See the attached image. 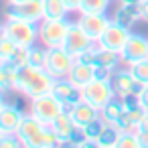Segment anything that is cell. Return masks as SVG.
<instances>
[{"label":"cell","instance_id":"1","mask_svg":"<svg viewBox=\"0 0 148 148\" xmlns=\"http://www.w3.org/2000/svg\"><path fill=\"white\" fill-rule=\"evenodd\" d=\"M53 81H55V77L47 69L25 65L18 69V75L14 79V91L33 99V97H39L43 93H49L53 87Z\"/></svg>","mask_w":148,"mask_h":148},{"label":"cell","instance_id":"2","mask_svg":"<svg viewBox=\"0 0 148 148\" xmlns=\"http://www.w3.org/2000/svg\"><path fill=\"white\" fill-rule=\"evenodd\" d=\"M71 27V21L65 18H43L39 23V43L53 49V47H63L67 31Z\"/></svg>","mask_w":148,"mask_h":148},{"label":"cell","instance_id":"3","mask_svg":"<svg viewBox=\"0 0 148 148\" xmlns=\"http://www.w3.org/2000/svg\"><path fill=\"white\" fill-rule=\"evenodd\" d=\"M65 110H67L65 103L51 91L31 99V114H35L43 124H53Z\"/></svg>","mask_w":148,"mask_h":148},{"label":"cell","instance_id":"4","mask_svg":"<svg viewBox=\"0 0 148 148\" xmlns=\"http://www.w3.org/2000/svg\"><path fill=\"white\" fill-rule=\"evenodd\" d=\"M4 33L8 39H12L16 45H23V47H31V45L39 43V25L29 23V21L6 18Z\"/></svg>","mask_w":148,"mask_h":148},{"label":"cell","instance_id":"5","mask_svg":"<svg viewBox=\"0 0 148 148\" xmlns=\"http://www.w3.org/2000/svg\"><path fill=\"white\" fill-rule=\"evenodd\" d=\"M81 91H83V99H85L87 103L95 106L97 110H101L106 103H110V101L116 97L112 79H93V81H89L87 85H83Z\"/></svg>","mask_w":148,"mask_h":148},{"label":"cell","instance_id":"6","mask_svg":"<svg viewBox=\"0 0 148 148\" xmlns=\"http://www.w3.org/2000/svg\"><path fill=\"white\" fill-rule=\"evenodd\" d=\"M112 85H114L116 97H122V99H124V97H138V95L144 91V87H146V83L138 81V79L132 75V71H130L128 65H126V69H118V71L114 73Z\"/></svg>","mask_w":148,"mask_h":148},{"label":"cell","instance_id":"7","mask_svg":"<svg viewBox=\"0 0 148 148\" xmlns=\"http://www.w3.org/2000/svg\"><path fill=\"white\" fill-rule=\"evenodd\" d=\"M6 18H21V21H29V23L39 25L45 18L43 0H25V2L8 4Z\"/></svg>","mask_w":148,"mask_h":148},{"label":"cell","instance_id":"8","mask_svg":"<svg viewBox=\"0 0 148 148\" xmlns=\"http://www.w3.org/2000/svg\"><path fill=\"white\" fill-rule=\"evenodd\" d=\"M75 63V57L65 49V47H53L49 49V57H47V65L45 69L57 79V77H67L71 67Z\"/></svg>","mask_w":148,"mask_h":148},{"label":"cell","instance_id":"9","mask_svg":"<svg viewBox=\"0 0 148 148\" xmlns=\"http://www.w3.org/2000/svg\"><path fill=\"white\" fill-rule=\"evenodd\" d=\"M120 59L124 65H132L136 61L148 59V37L140 33H132L130 39L126 41L124 49L120 51Z\"/></svg>","mask_w":148,"mask_h":148},{"label":"cell","instance_id":"10","mask_svg":"<svg viewBox=\"0 0 148 148\" xmlns=\"http://www.w3.org/2000/svg\"><path fill=\"white\" fill-rule=\"evenodd\" d=\"M77 23L93 41H99L106 29L112 25V16L108 12H81Z\"/></svg>","mask_w":148,"mask_h":148},{"label":"cell","instance_id":"11","mask_svg":"<svg viewBox=\"0 0 148 148\" xmlns=\"http://www.w3.org/2000/svg\"><path fill=\"white\" fill-rule=\"evenodd\" d=\"M95 41L81 29V25L75 21V23H71V27H69V31H67V37H65V43H63V47L77 59L79 55H83L91 45H93Z\"/></svg>","mask_w":148,"mask_h":148},{"label":"cell","instance_id":"12","mask_svg":"<svg viewBox=\"0 0 148 148\" xmlns=\"http://www.w3.org/2000/svg\"><path fill=\"white\" fill-rule=\"evenodd\" d=\"M51 93H55V95L65 103L67 110L83 99V91H81V87H79L77 83H73L69 77H57V79L53 81Z\"/></svg>","mask_w":148,"mask_h":148},{"label":"cell","instance_id":"13","mask_svg":"<svg viewBox=\"0 0 148 148\" xmlns=\"http://www.w3.org/2000/svg\"><path fill=\"white\" fill-rule=\"evenodd\" d=\"M130 35H132V29H126V27H122V25H118V23L112 21V25L106 29V33L101 35V39L97 43L103 49H110L114 53H120L124 49L126 41L130 39Z\"/></svg>","mask_w":148,"mask_h":148},{"label":"cell","instance_id":"14","mask_svg":"<svg viewBox=\"0 0 148 148\" xmlns=\"http://www.w3.org/2000/svg\"><path fill=\"white\" fill-rule=\"evenodd\" d=\"M25 118V112L14 103H4L0 110V132L2 134H16L21 122Z\"/></svg>","mask_w":148,"mask_h":148},{"label":"cell","instance_id":"15","mask_svg":"<svg viewBox=\"0 0 148 148\" xmlns=\"http://www.w3.org/2000/svg\"><path fill=\"white\" fill-rule=\"evenodd\" d=\"M45 126H47V124H43L35 114H25V118H23V122H21L18 130H16V136L21 138L23 146L27 148V146L31 144V140H33V138H37V136H39V132H41Z\"/></svg>","mask_w":148,"mask_h":148},{"label":"cell","instance_id":"16","mask_svg":"<svg viewBox=\"0 0 148 148\" xmlns=\"http://www.w3.org/2000/svg\"><path fill=\"white\" fill-rule=\"evenodd\" d=\"M69 114H71V118H73V122L77 124V126H87L89 122H93V120H97L99 118V110L95 108V106H91V103H87L85 99H81L79 103H75V106H71L69 108Z\"/></svg>","mask_w":148,"mask_h":148},{"label":"cell","instance_id":"17","mask_svg":"<svg viewBox=\"0 0 148 148\" xmlns=\"http://www.w3.org/2000/svg\"><path fill=\"white\" fill-rule=\"evenodd\" d=\"M112 21L126 27V29H134L136 23H140V12H138V6L134 4H124L120 2L116 6V10L112 12Z\"/></svg>","mask_w":148,"mask_h":148},{"label":"cell","instance_id":"18","mask_svg":"<svg viewBox=\"0 0 148 148\" xmlns=\"http://www.w3.org/2000/svg\"><path fill=\"white\" fill-rule=\"evenodd\" d=\"M51 126H53V130H55V134H57V138H59V144H61V146H69V138H71L75 126H77V124L73 122L69 110H65Z\"/></svg>","mask_w":148,"mask_h":148},{"label":"cell","instance_id":"19","mask_svg":"<svg viewBox=\"0 0 148 148\" xmlns=\"http://www.w3.org/2000/svg\"><path fill=\"white\" fill-rule=\"evenodd\" d=\"M73 83H77L79 87H83V85H87L89 81H93L95 79V73H93V65L91 63H87V61H81V59H75V63H73V67H71V71H69V75H67Z\"/></svg>","mask_w":148,"mask_h":148},{"label":"cell","instance_id":"20","mask_svg":"<svg viewBox=\"0 0 148 148\" xmlns=\"http://www.w3.org/2000/svg\"><path fill=\"white\" fill-rule=\"evenodd\" d=\"M124 114H126V112H124L122 97H114L110 103H106V106L99 110V116H101V120H103L106 124H110V126H116V124H118V120H120Z\"/></svg>","mask_w":148,"mask_h":148},{"label":"cell","instance_id":"21","mask_svg":"<svg viewBox=\"0 0 148 148\" xmlns=\"http://www.w3.org/2000/svg\"><path fill=\"white\" fill-rule=\"evenodd\" d=\"M57 146H61V144H59V138H57L53 126L47 124V126L39 132V136L31 140V144H29L27 148H57Z\"/></svg>","mask_w":148,"mask_h":148},{"label":"cell","instance_id":"22","mask_svg":"<svg viewBox=\"0 0 148 148\" xmlns=\"http://www.w3.org/2000/svg\"><path fill=\"white\" fill-rule=\"evenodd\" d=\"M43 10L45 18H65L69 14V8L63 0H43Z\"/></svg>","mask_w":148,"mask_h":148},{"label":"cell","instance_id":"23","mask_svg":"<svg viewBox=\"0 0 148 148\" xmlns=\"http://www.w3.org/2000/svg\"><path fill=\"white\" fill-rule=\"evenodd\" d=\"M47 57H49V47L41 45V43H35L29 47V65L33 67H43L47 65Z\"/></svg>","mask_w":148,"mask_h":148},{"label":"cell","instance_id":"24","mask_svg":"<svg viewBox=\"0 0 148 148\" xmlns=\"http://www.w3.org/2000/svg\"><path fill=\"white\" fill-rule=\"evenodd\" d=\"M118 138H120V130L116 126L106 124L103 132L97 138V148H116L118 146Z\"/></svg>","mask_w":148,"mask_h":148},{"label":"cell","instance_id":"25","mask_svg":"<svg viewBox=\"0 0 148 148\" xmlns=\"http://www.w3.org/2000/svg\"><path fill=\"white\" fill-rule=\"evenodd\" d=\"M103 128H106V122H103L101 116H99L97 120H93V122H89L87 126H83L81 130H83L85 140H91V142H95V146H97V138H99V134L103 132Z\"/></svg>","mask_w":148,"mask_h":148},{"label":"cell","instance_id":"26","mask_svg":"<svg viewBox=\"0 0 148 148\" xmlns=\"http://www.w3.org/2000/svg\"><path fill=\"white\" fill-rule=\"evenodd\" d=\"M112 0H81L79 14L81 12H108Z\"/></svg>","mask_w":148,"mask_h":148},{"label":"cell","instance_id":"27","mask_svg":"<svg viewBox=\"0 0 148 148\" xmlns=\"http://www.w3.org/2000/svg\"><path fill=\"white\" fill-rule=\"evenodd\" d=\"M16 49H18V45H16L12 39H8V37L4 35L2 39H0V61H2V63L10 61V59L14 57Z\"/></svg>","mask_w":148,"mask_h":148},{"label":"cell","instance_id":"28","mask_svg":"<svg viewBox=\"0 0 148 148\" xmlns=\"http://www.w3.org/2000/svg\"><path fill=\"white\" fill-rule=\"evenodd\" d=\"M128 67H130L132 75H134L138 81H142V83L148 85V59L136 61V63H132V65H128Z\"/></svg>","mask_w":148,"mask_h":148},{"label":"cell","instance_id":"29","mask_svg":"<svg viewBox=\"0 0 148 148\" xmlns=\"http://www.w3.org/2000/svg\"><path fill=\"white\" fill-rule=\"evenodd\" d=\"M116 148H140L138 134L136 132H120V138H118V146Z\"/></svg>","mask_w":148,"mask_h":148},{"label":"cell","instance_id":"30","mask_svg":"<svg viewBox=\"0 0 148 148\" xmlns=\"http://www.w3.org/2000/svg\"><path fill=\"white\" fill-rule=\"evenodd\" d=\"M0 91H14V85H12V79H10V73L6 69L4 63H0Z\"/></svg>","mask_w":148,"mask_h":148},{"label":"cell","instance_id":"31","mask_svg":"<svg viewBox=\"0 0 148 148\" xmlns=\"http://www.w3.org/2000/svg\"><path fill=\"white\" fill-rule=\"evenodd\" d=\"M23 142L16 134H2L0 136V148H21Z\"/></svg>","mask_w":148,"mask_h":148},{"label":"cell","instance_id":"32","mask_svg":"<svg viewBox=\"0 0 148 148\" xmlns=\"http://www.w3.org/2000/svg\"><path fill=\"white\" fill-rule=\"evenodd\" d=\"M116 71H118V69H114V67H108V65H97V67H93L95 79H112Z\"/></svg>","mask_w":148,"mask_h":148},{"label":"cell","instance_id":"33","mask_svg":"<svg viewBox=\"0 0 148 148\" xmlns=\"http://www.w3.org/2000/svg\"><path fill=\"white\" fill-rule=\"evenodd\" d=\"M138 12H140V23L148 25V0L138 4Z\"/></svg>","mask_w":148,"mask_h":148},{"label":"cell","instance_id":"34","mask_svg":"<svg viewBox=\"0 0 148 148\" xmlns=\"http://www.w3.org/2000/svg\"><path fill=\"white\" fill-rule=\"evenodd\" d=\"M136 99H138V103H140V106H142V108L148 112V85L144 87V91H142V93H140Z\"/></svg>","mask_w":148,"mask_h":148},{"label":"cell","instance_id":"35","mask_svg":"<svg viewBox=\"0 0 148 148\" xmlns=\"http://www.w3.org/2000/svg\"><path fill=\"white\" fill-rule=\"evenodd\" d=\"M65 6L69 8V12H79V6H81V0H63Z\"/></svg>","mask_w":148,"mask_h":148},{"label":"cell","instance_id":"36","mask_svg":"<svg viewBox=\"0 0 148 148\" xmlns=\"http://www.w3.org/2000/svg\"><path fill=\"white\" fill-rule=\"evenodd\" d=\"M138 142H140V148H148V132H142L138 130Z\"/></svg>","mask_w":148,"mask_h":148},{"label":"cell","instance_id":"37","mask_svg":"<svg viewBox=\"0 0 148 148\" xmlns=\"http://www.w3.org/2000/svg\"><path fill=\"white\" fill-rule=\"evenodd\" d=\"M138 130H142V132H148V114H146V116H144V120L140 122Z\"/></svg>","mask_w":148,"mask_h":148},{"label":"cell","instance_id":"38","mask_svg":"<svg viewBox=\"0 0 148 148\" xmlns=\"http://www.w3.org/2000/svg\"><path fill=\"white\" fill-rule=\"evenodd\" d=\"M118 2H124V4H134V6H138V4H140V0H118Z\"/></svg>","mask_w":148,"mask_h":148},{"label":"cell","instance_id":"39","mask_svg":"<svg viewBox=\"0 0 148 148\" xmlns=\"http://www.w3.org/2000/svg\"><path fill=\"white\" fill-rule=\"evenodd\" d=\"M4 103H6V99H4V91H0V110L4 108Z\"/></svg>","mask_w":148,"mask_h":148},{"label":"cell","instance_id":"40","mask_svg":"<svg viewBox=\"0 0 148 148\" xmlns=\"http://www.w3.org/2000/svg\"><path fill=\"white\" fill-rule=\"evenodd\" d=\"M6 33H4V23H0V39H2Z\"/></svg>","mask_w":148,"mask_h":148},{"label":"cell","instance_id":"41","mask_svg":"<svg viewBox=\"0 0 148 148\" xmlns=\"http://www.w3.org/2000/svg\"><path fill=\"white\" fill-rule=\"evenodd\" d=\"M16 2H25V0H8V4H16Z\"/></svg>","mask_w":148,"mask_h":148},{"label":"cell","instance_id":"42","mask_svg":"<svg viewBox=\"0 0 148 148\" xmlns=\"http://www.w3.org/2000/svg\"><path fill=\"white\" fill-rule=\"evenodd\" d=\"M140 2H146V0H140Z\"/></svg>","mask_w":148,"mask_h":148},{"label":"cell","instance_id":"43","mask_svg":"<svg viewBox=\"0 0 148 148\" xmlns=\"http://www.w3.org/2000/svg\"><path fill=\"white\" fill-rule=\"evenodd\" d=\"M0 136H2V132H0Z\"/></svg>","mask_w":148,"mask_h":148},{"label":"cell","instance_id":"44","mask_svg":"<svg viewBox=\"0 0 148 148\" xmlns=\"http://www.w3.org/2000/svg\"><path fill=\"white\" fill-rule=\"evenodd\" d=\"M0 63H2V61H0Z\"/></svg>","mask_w":148,"mask_h":148}]
</instances>
